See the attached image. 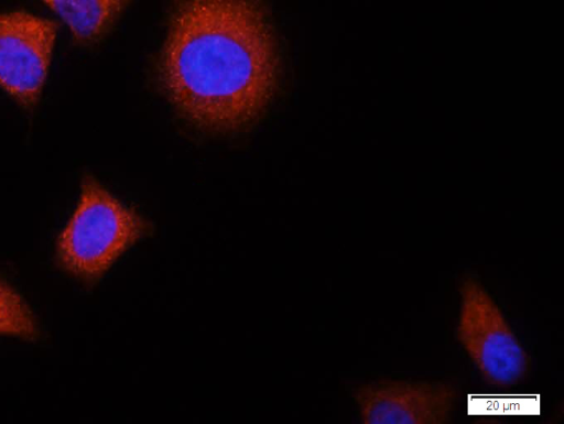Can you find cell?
<instances>
[{
	"label": "cell",
	"mask_w": 564,
	"mask_h": 424,
	"mask_svg": "<svg viewBox=\"0 0 564 424\" xmlns=\"http://www.w3.org/2000/svg\"><path fill=\"white\" fill-rule=\"evenodd\" d=\"M457 337L485 380L497 387L519 383L529 372L530 358L502 312L471 276L460 285Z\"/></svg>",
	"instance_id": "3957f363"
},
{
	"label": "cell",
	"mask_w": 564,
	"mask_h": 424,
	"mask_svg": "<svg viewBox=\"0 0 564 424\" xmlns=\"http://www.w3.org/2000/svg\"><path fill=\"white\" fill-rule=\"evenodd\" d=\"M276 54L260 0H181L160 59L167 95L192 122L232 130L273 95Z\"/></svg>",
	"instance_id": "6da1fadb"
},
{
	"label": "cell",
	"mask_w": 564,
	"mask_h": 424,
	"mask_svg": "<svg viewBox=\"0 0 564 424\" xmlns=\"http://www.w3.org/2000/svg\"><path fill=\"white\" fill-rule=\"evenodd\" d=\"M153 230L134 208L86 175L77 206L57 237L56 262L68 275L94 286L128 249Z\"/></svg>",
	"instance_id": "7a4b0ae2"
},
{
	"label": "cell",
	"mask_w": 564,
	"mask_h": 424,
	"mask_svg": "<svg viewBox=\"0 0 564 424\" xmlns=\"http://www.w3.org/2000/svg\"><path fill=\"white\" fill-rule=\"evenodd\" d=\"M80 45H93L111 30L130 0H42Z\"/></svg>",
	"instance_id": "8992f818"
},
{
	"label": "cell",
	"mask_w": 564,
	"mask_h": 424,
	"mask_svg": "<svg viewBox=\"0 0 564 424\" xmlns=\"http://www.w3.org/2000/svg\"><path fill=\"white\" fill-rule=\"evenodd\" d=\"M57 25L24 11L0 13V87L24 108L36 105Z\"/></svg>",
	"instance_id": "277c9868"
},
{
	"label": "cell",
	"mask_w": 564,
	"mask_h": 424,
	"mask_svg": "<svg viewBox=\"0 0 564 424\" xmlns=\"http://www.w3.org/2000/svg\"><path fill=\"white\" fill-rule=\"evenodd\" d=\"M365 424L446 423L457 399L444 382L381 380L354 392Z\"/></svg>",
	"instance_id": "5b68a950"
},
{
	"label": "cell",
	"mask_w": 564,
	"mask_h": 424,
	"mask_svg": "<svg viewBox=\"0 0 564 424\" xmlns=\"http://www.w3.org/2000/svg\"><path fill=\"white\" fill-rule=\"evenodd\" d=\"M0 335L35 341L40 338L39 323L24 298L0 278Z\"/></svg>",
	"instance_id": "52a82bcc"
}]
</instances>
